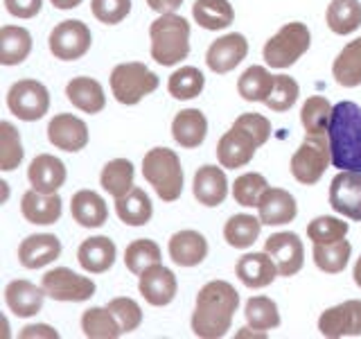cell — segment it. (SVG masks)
<instances>
[{
	"instance_id": "1",
	"label": "cell",
	"mask_w": 361,
	"mask_h": 339,
	"mask_svg": "<svg viewBox=\"0 0 361 339\" xmlns=\"http://www.w3.org/2000/svg\"><path fill=\"white\" fill-rule=\"evenodd\" d=\"M240 305V294L226 280H210L201 287L192 314V333L203 339H217L231 331Z\"/></svg>"
},
{
	"instance_id": "2",
	"label": "cell",
	"mask_w": 361,
	"mask_h": 339,
	"mask_svg": "<svg viewBox=\"0 0 361 339\" xmlns=\"http://www.w3.org/2000/svg\"><path fill=\"white\" fill-rule=\"evenodd\" d=\"M271 136V122L259 113H242L231 131L221 136L217 145V158L221 167H244L253 161L255 150L262 147Z\"/></svg>"
},
{
	"instance_id": "3",
	"label": "cell",
	"mask_w": 361,
	"mask_h": 339,
	"mask_svg": "<svg viewBox=\"0 0 361 339\" xmlns=\"http://www.w3.org/2000/svg\"><path fill=\"white\" fill-rule=\"evenodd\" d=\"M332 165L361 172V107L355 102H338L330 120Z\"/></svg>"
},
{
	"instance_id": "4",
	"label": "cell",
	"mask_w": 361,
	"mask_h": 339,
	"mask_svg": "<svg viewBox=\"0 0 361 339\" xmlns=\"http://www.w3.org/2000/svg\"><path fill=\"white\" fill-rule=\"evenodd\" d=\"M152 59L161 66H176L190 54V23L176 14H161L149 28Z\"/></svg>"
},
{
	"instance_id": "5",
	"label": "cell",
	"mask_w": 361,
	"mask_h": 339,
	"mask_svg": "<svg viewBox=\"0 0 361 339\" xmlns=\"http://www.w3.org/2000/svg\"><path fill=\"white\" fill-rule=\"evenodd\" d=\"M142 177L163 201H176L183 192V170L174 150L154 147L142 158Z\"/></svg>"
},
{
	"instance_id": "6",
	"label": "cell",
	"mask_w": 361,
	"mask_h": 339,
	"mask_svg": "<svg viewBox=\"0 0 361 339\" xmlns=\"http://www.w3.org/2000/svg\"><path fill=\"white\" fill-rule=\"evenodd\" d=\"M332 163L330 133H307L302 145L291 156V174L302 186L319 184Z\"/></svg>"
},
{
	"instance_id": "7",
	"label": "cell",
	"mask_w": 361,
	"mask_h": 339,
	"mask_svg": "<svg viewBox=\"0 0 361 339\" xmlns=\"http://www.w3.org/2000/svg\"><path fill=\"white\" fill-rule=\"evenodd\" d=\"M312 34L305 23H287L264 43V61L271 68H289L310 50Z\"/></svg>"
},
{
	"instance_id": "8",
	"label": "cell",
	"mask_w": 361,
	"mask_h": 339,
	"mask_svg": "<svg viewBox=\"0 0 361 339\" xmlns=\"http://www.w3.org/2000/svg\"><path fill=\"white\" fill-rule=\"evenodd\" d=\"M158 88V75L140 61L120 64L111 73V90L120 105H138V102Z\"/></svg>"
},
{
	"instance_id": "9",
	"label": "cell",
	"mask_w": 361,
	"mask_h": 339,
	"mask_svg": "<svg viewBox=\"0 0 361 339\" xmlns=\"http://www.w3.org/2000/svg\"><path fill=\"white\" fill-rule=\"evenodd\" d=\"M7 107L18 120H41L50 109V93L37 79H20L9 88Z\"/></svg>"
},
{
	"instance_id": "10",
	"label": "cell",
	"mask_w": 361,
	"mask_h": 339,
	"mask_svg": "<svg viewBox=\"0 0 361 339\" xmlns=\"http://www.w3.org/2000/svg\"><path fill=\"white\" fill-rule=\"evenodd\" d=\"M43 290L54 301L82 303L95 294V282L86 276L75 274V271L68 267H56L43 276Z\"/></svg>"
},
{
	"instance_id": "11",
	"label": "cell",
	"mask_w": 361,
	"mask_h": 339,
	"mask_svg": "<svg viewBox=\"0 0 361 339\" xmlns=\"http://www.w3.org/2000/svg\"><path fill=\"white\" fill-rule=\"evenodd\" d=\"M90 30L82 20H61L50 32V52L61 61H75L90 50Z\"/></svg>"
},
{
	"instance_id": "12",
	"label": "cell",
	"mask_w": 361,
	"mask_h": 339,
	"mask_svg": "<svg viewBox=\"0 0 361 339\" xmlns=\"http://www.w3.org/2000/svg\"><path fill=\"white\" fill-rule=\"evenodd\" d=\"M330 206L334 213L361 222V172L341 170L330 186Z\"/></svg>"
},
{
	"instance_id": "13",
	"label": "cell",
	"mask_w": 361,
	"mask_h": 339,
	"mask_svg": "<svg viewBox=\"0 0 361 339\" xmlns=\"http://www.w3.org/2000/svg\"><path fill=\"white\" fill-rule=\"evenodd\" d=\"M319 331L330 339L361 337V301L353 299L325 310L319 319Z\"/></svg>"
},
{
	"instance_id": "14",
	"label": "cell",
	"mask_w": 361,
	"mask_h": 339,
	"mask_svg": "<svg viewBox=\"0 0 361 339\" xmlns=\"http://www.w3.org/2000/svg\"><path fill=\"white\" fill-rule=\"evenodd\" d=\"M264 251L276 260L280 276H296L305 263V249L296 233H274L264 244Z\"/></svg>"
},
{
	"instance_id": "15",
	"label": "cell",
	"mask_w": 361,
	"mask_h": 339,
	"mask_svg": "<svg viewBox=\"0 0 361 339\" xmlns=\"http://www.w3.org/2000/svg\"><path fill=\"white\" fill-rule=\"evenodd\" d=\"M248 54V41L242 34H226V37L210 43L206 52V64L212 73L224 75L240 66Z\"/></svg>"
},
{
	"instance_id": "16",
	"label": "cell",
	"mask_w": 361,
	"mask_h": 339,
	"mask_svg": "<svg viewBox=\"0 0 361 339\" xmlns=\"http://www.w3.org/2000/svg\"><path fill=\"white\" fill-rule=\"evenodd\" d=\"M48 141L63 152H79L88 145V127L73 113H59L48 124Z\"/></svg>"
},
{
	"instance_id": "17",
	"label": "cell",
	"mask_w": 361,
	"mask_h": 339,
	"mask_svg": "<svg viewBox=\"0 0 361 339\" xmlns=\"http://www.w3.org/2000/svg\"><path fill=\"white\" fill-rule=\"evenodd\" d=\"M176 287H178V282H176L174 271L163 267L161 263L149 267L145 274H140V282H138V290L145 297V301L149 305H156V308L172 303L176 297Z\"/></svg>"
},
{
	"instance_id": "18",
	"label": "cell",
	"mask_w": 361,
	"mask_h": 339,
	"mask_svg": "<svg viewBox=\"0 0 361 339\" xmlns=\"http://www.w3.org/2000/svg\"><path fill=\"white\" fill-rule=\"evenodd\" d=\"M61 256V242L52 233L30 235L18 246V260L25 269H41Z\"/></svg>"
},
{
	"instance_id": "19",
	"label": "cell",
	"mask_w": 361,
	"mask_h": 339,
	"mask_svg": "<svg viewBox=\"0 0 361 339\" xmlns=\"http://www.w3.org/2000/svg\"><path fill=\"white\" fill-rule=\"evenodd\" d=\"M257 215H259V220H262V224L267 226L289 224L296 220V215H298L296 199L282 188H267L264 195L259 197Z\"/></svg>"
},
{
	"instance_id": "20",
	"label": "cell",
	"mask_w": 361,
	"mask_h": 339,
	"mask_svg": "<svg viewBox=\"0 0 361 339\" xmlns=\"http://www.w3.org/2000/svg\"><path fill=\"white\" fill-rule=\"evenodd\" d=\"M27 179L34 190L52 195L66 184V165L52 154H39L27 167Z\"/></svg>"
},
{
	"instance_id": "21",
	"label": "cell",
	"mask_w": 361,
	"mask_h": 339,
	"mask_svg": "<svg viewBox=\"0 0 361 339\" xmlns=\"http://www.w3.org/2000/svg\"><path fill=\"white\" fill-rule=\"evenodd\" d=\"M208 256V240L199 231H178L169 237V258L180 267H197Z\"/></svg>"
},
{
	"instance_id": "22",
	"label": "cell",
	"mask_w": 361,
	"mask_h": 339,
	"mask_svg": "<svg viewBox=\"0 0 361 339\" xmlns=\"http://www.w3.org/2000/svg\"><path fill=\"white\" fill-rule=\"evenodd\" d=\"M195 197L199 199V203L208 208H214L224 203L226 195H228V179H226V172L217 165H203L197 170L195 174Z\"/></svg>"
},
{
	"instance_id": "23",
	"label": "cell",
	"mask_w": 361,
	"mask_h": 339,
	"mask_svg": "<svg viewBox=\"0 0 361 339\" xmlns=\"http://www.w3.org/2000/svg\"><path fill=\"white\" fill-rule=\"evenodd\" d=\"M278 265L267 251L264 254H246L237 263V278H240L246 287H267L276 280Z\"/></svg>"
},
{
	"instance_id": "24",
	"label": "cell",
	"mask_w": 361,
	"mask_h": 339,
	"mask_svg": "<svg viewBox=\"0 0 361 339\" xmlns=\"http://www.w3.org/2000/svg\"><path fill=\"white\" fill-rule=\"evenodd\" d=\"M48 297L41 287H37L30 280H11L5 287V301L7 308L16 316H34L43 308V299Z\"/></svg>"
},
{
	"instance_id": "25",
	"label": "cell",
	"mask_w": 361,
	"mask_h": 339,
	"mask_svg": "<svg viewBox=\"0 0 361 339\" xmlns=\"http://www.w3.org/2000/svg\"><path fill=\"white\" fill-rule=\"evenodd\" d=\"M77 260L88 274H104L116 263V244L106 235H97L84 240L77 251Z\"/></svg>"
},
{
	"instance_id": "26",
	"label": "cell",
	"mask_w": 361,
	"mask_h": 339,
	"mask_svg": "<svg viewBox=\"0 0 361 339\" xmlns=\"http://www.w3.org/2000/svg\"><path fill=\"white\" fill-rule=\"evenodd\" d=\"M61 197L52 192V195H45L39 190H30L23 195L20 201V213L30 224H54L61 218Z\"/></svg>"
},
{
	"instance_id": "27",
	"label": "cell",
	"mask_w": 361,
	"mask_h": 339,
	"mask_svg": "<svg viewBox=\"0 0 361 339\" xmlns=\"http://www.w3.org/2000/svg\"><path fill=\"white\" fill-rule=\"evenodd\" d=\"M71 213L79 226L84 229H99L109 220V208L106 201L102 199L93 190H79L73 195Z\"/></svg>"
},
{
	"instance_id": "28",
	"label": "cell",
	"mask_w": 361,
	"mask_h": 339,
	"mask_svg": "<svg viewBox=\"0 0 361 339\" xmlns=\"http://www.w3.org/2000/svg\"><path fill=\"white\" fill-rule=\"evenodd\" d=\"M206 133H208V120L199 109H185L176 113V118L172 122V136L180 147L195 150V147H199L206 141Z\"/></svg>"
},
{
	"instance_id": "29",
	"label": "cell",
	"mask_w": 361,
	"mask_h": 339,
	"mask_svg": "<svg viewBox=\"0 0 361 339\" xmlns=\"http://www.w3.org/2000/svg\"><path fill=\"white\" fill-rule=\"evenodd\" d=\"M66 95L73 102V107H77L84 113H99L106 107V95L104 88L97 79L90 77H75L66 86Z\"/></svg>"
},
{
	"instance_id": "30",
	"label": "cell",
	"mask_w": 361,
	"mask_h": 339,
	"mask_svg": "<svg viewBox=\"0 0 361 339\" xmlns=\"http://www.w3.org/2000/svg\"><path fill=\"white\" fill-rule=\"evenodd\" d=\"M32 52V34L25 28L5 25L0 30V64L18 66Z\"/></svg>"
},
{
	"instance_id": "31",
	"label": "cell",
	"mask_w": 361,
	"mask_h": 339,
	"mask_svg": "<svg viewBox=\"0 0 361 339\" xmlns=\"http://www.w3.org/2000/svg\"><path fill=\"white\" fill-rule=\"evenodd\" d=\"M116 210H118V218L129 226H145L154 215L152 199L140 188H131L124 197H118Z\"/></svg>"
},
{
	"instance_id": "32",
	"label": "cell",
	"mask_w": 361,
	"mask_h": 339,
	"mask_svg": "<svg viewBox=\"0 0 361 339\" xmlns=\"http://www.w3.org/2000/svg\"><path fill=\"white\" fill-rule=\"evenodd\" d=\"M192 16L203 30H226L235 18L233 5L228 0H195L192 5Z\"/></svg>"
},
{
	"instance_id": "33",
	"label": "cell",
	"mask_w": 361,
	"mask_h": 339,
	"mask_svg": "<svg viewBox=\"0 0 361 339\" xmlns=\"http://www.w3.org/2000/svg\"><path fill=\"white\" fill-rule=\"evenodd\" d=\"M334 79L345 88H355L361 84V39L350 41L345 48L338 52L332 66Z\"/></svg>"
},
{
	"instance_id": "34",
	"label": "cell",
	"mask_w": 361,
	"mask_h": 339,
	"mask_svg": "<svg viewBox=\"0 0 361 339\" xmlns=\"http://www.w3.org/2000/svg\"><path fill=\"white\" fill-rule=\"evenodd\" d=\"M133 163L127 161V158H113L104 165L99 174V184L104 188L111 197H124L127 192L133 188Z\"/></svg>"
},
{
	"instance_id": "35",
	"label": "cell",
	"mask_w": 361,
	"mask_h": 339,
	"mask_svg": "<svg viewBox=\"0 0 361 339\" xmlns=\"http://www.w3.org/2000/svg\"><path fill=\"white\" fill-rule=\"evenodd\" d=\"M276 84V75H271L262 66L246 68L237 82V90L246 102H267Z\"/></svg>"
},
{
	"instance_id": "36",
	"label": "cell",
	"mask_w": 361,
	"mask_h": 339,
	"mask_svg": "<svg viewBox=\"0 0 361 339\" xmlns=\"http://www.w3.org/2000/svg\"><path fill=\"white\" fill-rule=\"evenodd\" d=\"M325 18L327 28L334 34H353L361 28V3L359 0H332Z\"/></svg>"
},
{
	"instance_id": "37",
	"label": "cell",
	"mask_w": 361,
	"mask_h": 339,
	"mask_svg": "<svg viewBox=\"0 0 361 339\" xmlns=\"http://www.w3.org/2000/svg\"><path fill=\"white\" fill-rule=\"evenodd\" d=\"M82 331L90 339H116L124 335L122 326L109 308H90L82 316Z\"/></svg>"
},
{
	"instance_id": "38",
	"label": "cell",
	"mask_w": 361,
	"mask_h": 339,
	"mask_svg": "<svg viewBox=\"0 0 361 339\" xmlns=\"http://www.w3.org/2000/svg\"><path fill=\"white\" fill-rule=\"evenodd\" d=\"M259 229H262V220L253 218V215H235L224 226L226 242L235 249H248L257 240Z\"/></svg>"
},
{
	"instance_id": "39",
	"label": "cell",
	"mask_w": 361,
	"mask_h": 339,
	"mask_svg": "<svg viewBox=\"0 0 361 339\" xmlns=\"http://www.w3.org/2000/svg\"><path fill=\"white\" fill-rule=\"evenodd\" d=\"M203 86H206V77H203V73L195 66L178 68L176 73L169 75V82H167L169 95L176 100H192L201 95Z\"/></svg>"
},
{
	"instance_id": "40",
	"label": "cell",
	"mask_w": 361,
	"mask_h": 339,
	"mask_svg": "<svg viewBox=\"0 0 361 339\" xmlns=\"http://www.w3.org/2000/svg\"><path fill=\"white\" fill-rule=\"evenodd\" d=\"M350 254H353V246H350L345 237L332 244H314V263L325 274H338V271H343Z\"/></svg>"
},
{
	"instance_id": "41",
	"label": "cell",
	"mask_w": 361,
	"mask_h": 339,
	"mask_svg": "<svg viewBox=\"0 0 361 339\" xmlns=\"http://www.w3.org/2000/svg\"><path fill=\"white\" fill-rule=\"evenodd\" d=\"M161 263V246L154 240H133L124 251V265L131 274L140 276L147 269Z\"/></svg>"
},
{
	"instance_id": "42",
	"label": "cell",
	"mask_w": 361,
	"mask_h": 339,
	"mask_svg": "<svg viewBox=\"0 0 361 339\" xmlns=\"http://www.w3.org/2000/svg\"><path fill=\"white\" fill-rule=\"evenodd\" d=\"M332 111L334 107L321 95H314L302 105L300 111V120L302 127L307 133H327L330 129V120H332Z\"/></svg>"
},
{
	"instance_id": "43",
	"label": "cell",
	"mask_w": 361,
	"mask_h": 339,
	"mask_svg": "<svg viewBox=\"0 0 361 339\" xmlns=\"http://www.w3.org/2000/svg\"><path fill=\"white\" fill-rule=\"evenodd\" d=\"M244 316L251 328H257V331H271V328L280 326V312L276 301H271L267 297H253L248 299Z\"/></svg>"
},
{
	"instance_id": "44",
	"label": "cell",
	"mask_w": 361,
	"mask_h": 339,
	"mask_svg": "<svg viewBox=\"0 0 361 339\" xmlns=\"http://www.w3.org/2000/svg\"><path fill=\"white\" fill-rule=\"evenodd\" d=\"M23 145L16 127L11 122H0V170L11 172L23 161Z\"/></svg>"
},
{
	"instance_id": "45",
	"label": "cell",
	"mask_w": 361,
	"mask_h": 339,
	"mask_svg": "<svg viewBox=\"0 0 361 339\" xmlns=\"http://www.w3.org/2000/svg\"><path fill=\"white\" fill-rule=\"evenodd\" d=\"M269 188L267 179L257 172H248L235 179V186H233V197L240 206L246 208H253L259 203V197L264 195V190Z\"/></svg>"
},
{
	"instance_id": "46",
	"label": "cell",
	"mask_w": 361,
	"mask_h": 339,
	"mask_svg": "<svg viewBox=\"0 0 361 339\" xmlns=\"http://www.w3.org/2000/svg\"><path fill=\"white\" fill-rule=\"evenodd\" d=\"M348 229H350L348 222L323 215V218H316L314 222H310L307 235L314 244H332V242L343 240V237L348 235Z\"/></svg>"
},
{
	"instance_id": "47",
	"label": "cell",
	"mask_w": 361,
	"mask_h": 339,
	"mask_svg": "<svg viewBox=\"0 0 361 339\" xmlns=\"http://www.w3.org/2000/svg\"><path fill=\"white\" fill-rule=\"evenodd\" d=\"M300 95V88H298V82L289 75H276V84H274V90H271L269 100L264 102V105L276 111V113H282L291 109L293 105H296V100Z\"/></svg>"
},
{
	"instance_id": "48",
	"label": "cell",
	"mask_w": 361,
	"mask_h": 339,
	"mask_svg": "<svg viewBox=\"0 0 361 339\" xmlns=\"http://www.w3.org/2000/svg\"><path fill=\"white\" fill-rule=\"evenodd\" d=\"M106 308L113 312V316L118 319V323L122 326L124 333H133L138 331V326L142 323V310L140 305L135 303L133 299L127 297H120V299H113Z\"/></svg>"
},
{
	"instance_id": "49",
	"label": "cell",
	"mask_w": 361,
	"mask_h": 339,
	"mask_svg": "<svg viewBox=\"0 0 361 339\" xmlns=\"http://www.w3.org/2000/svg\"><path fill=\"white\" fill-rule=\"evenodd\" d=\"M93 16L104 25H118L131 11V0H93Z\"/></svg>"
},
{
	"instance_id": "50",
	"label": "cell",
	"mask_w": 361,
	"mask_h": 339,
	"mask_svg": "<svg viewBox=\"0 0 361 339\" xmlns=\"http://www.w3.org/2000/svg\"><path fill=\"white\" fill-rule=\"evenodd\" d=\"M43 0H5V7L16 18H34L41 11Z\"/></svg>"
},
{
	"instance_id": "51",
	"label": "cell",
	"mask_w": 361,
	"mask_h": 339,
	"mask_svg": "<svg viewBox=\"0 0 361 339\" xmlns=\"http://www.w3.org/2000/svg\"><path fill=\"white\" fill-rule=\"evenodd\" d=\"M20 337L23 339H30V337H59V333L54 331V328L50 326H27V328H23L20 331Z\"/></svg>"
},
{
	"instance_id": "52",
	"label": "cell",
	"mask_w": 361,
	"mask_h": 339,
	"mask_svg": "<svg viewBox=\"0 0 361 339\" xmlns=\"http://www.w3.org/2000/svg\"><path fill=\"white\" fill-rule=\"evenodd\" d=\"M147 5L154 11H158V14H174L183 5V0H147Z\"/></svg>"
},
{
	"instance_id": "53",
	"label": "cell",
	"mask_w": 361,
	"mask_h": 339,
	"mask_svg": "<svg viewBox=\"0 0 361 339\" xmlns=\"http://www.w3.org/2000/svg\"><path fill=\"white\" fill-rule=\"evenodd\" d=\"M52 5L56 9H75L82 5V0H52Z\"/></svg>"
},
{
	"instance_id": "54",
	"label": "cell",
	"mask_w": 361,
	"mask_h": 339,
	"mask_svg": "<svg viewBox=\"0 0 361 339\" xmlns=\"http://www.w3.org/2000/svg\"><path fill=\"white\" fill-rule=\"evenodd\" d=\"M267 337V333L264 331H259V333H251V328H242L240 333H237V337Z\"/></svg>"
},
{
	"instance_id": "55",
	"label": "cell",
	"mask_w": 361,
	"mask_h": 339,
	"mask_svg": "<svg viewBox=\"0 0 361 339\" xmlns=\"http://www.w3.org/2000/svg\"><path fill=\"white\" fill-rule=\"evenodd\" d=\"M353 276H355V282L361 287V258L357 260V265H355V274H353Z\"/></svg>"
}]
</instances>
